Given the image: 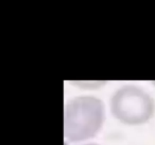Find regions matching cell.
Segmentation results:
<instances>
[{
    "mask_svg": "<svg viewBox=\"0 0 155 145\" xmlns=\"http://www.w3.org/2000/svg\"><path fill=\"white\" fill-rule=\"evenodd\" d=\"M82 145H99V144H96V143H87V144H82Z\"/></svg>",
    "mask_w": 155,
    "mask_h": 145,
    "instance_id": "3957f363",
    "label": "cell"
},
{
    "mask_svg": "<svg viewBox=\"0 0 155 145\" xmlns=\"http://www.w3.org/2000/svg\"><path fill=\"white\" fill-rule=\"evenodd\" d=\"M104 122L103 102L95 96H78L64 108V136L72 143L91 139L101 130Z\"/></svg>",
    "mask_w": 155,
    "mask_h": 145,
    "instance_id": "6da1fadb",
    "label": "cell"
},
{
    "mask_svg": "<svg viewBox=\"0 0 155 145\" xmlns=\"http://www.w3.org/2000/svg\"><path fill=\"white\" fill-rule=\"evenodd\" d=\"M154 100L136 85H123L110 98V111L115 119L130 126L142 125L154 114Z\"/></svg>",
    "mask_w": 155,
    "mask_h": 145,
    "instance_id": "7a4b0ae2",
    "label": "cell"
}]
</instances>
